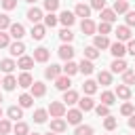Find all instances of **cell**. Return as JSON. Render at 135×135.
I'll return each instance as SVG.
<instances>
[{
    "instance_id": "cell-1",
    "label": "cell",
    "mask_w": 135,
    "mask_h": 135,
    "mask_svg": "<svg viewBox=\"0 0 135 135\" xmlns=\"http://www.w3.org/2000/svg\"><path fill=\"white\" fill-rule=\"evenodd\" d=\"M46 112L51 114V118H63L68 110H65V103L63 101H51V105H49Z\"/></svg>"
},
{
    "instance_id": "cell-2",
    "label": "cell",
    "mask_w": 135,
    "mask_h": 135,
    "mask_svg": "<svg viewBox=\"0 0 135 135\" xmlns=\"http://www.w3.org/2000/svg\"><path fill=\"white\" fill-rule=\"evenodd\" d=\"M74 53H76V51H74V46H72V44H65V42H63V44L59 46V51H57V55H59L63 61H72Z\"/></svg>"
},
{
    "instance_id": "cell-3",
    "label": "cell",
    "mask_w": 135,
    "mask_h": 135,
    "mask_svg": "<svg viewBox=\"0 0 135 135\" xmlns=\"http://www.w3.org/2000/svg\"><path fill=\"white\" fill-rule=\"evenodd\" d=\"M80 30H82L84 36H93V34L97 32V25H95V21H91V19H82V21H80Z\"/></svg>"
},
{
    "instance_id": "cell-4",
    "label": "cell",
    "mask_w": 135,
    "mask_h": 135,
    "mask_svg": "<svg viewBox=\"0 0 135 135\" xmlns=\"http://www.w3.org/2000/svg\"><path fill=\"white\" fill-rule=\"evenodd\" d=\"M8 36H13L15 40H21V38L25 36V27H23L21 23H11V27H8Z\"/></svg>"
},
{
    "instance_id": "cell-5",
    "label": "cell",
    "mask_w": 135,
    "mask_h": 135,
    "mask_svg": "<svg viewBox=\"0 0 135 135\" xmlns=\"http://www.w3.org/2000/svg\"><path fill=\"white\" fill-rule=\"evenodd\" d=\"M49 57H51V53H49L46 46H38V49H34V61L44 63V61H49Z\"/></svg>"
},
{
    "instance_id": "cell-6",
    "label": "cell",
    "mask_w": 135,
    "mask_h": 135,
    "mask_svg": "<svg viewBox=\"0 0 135 135\" xmlns=\"http://www.w3.org/2000/svg\"><path fill=\"white\" fill-rule=\"evenodd\" d=\"M74 15H76V17H82V19H89V15H91V6L84 4V2H78V4L74 6Z\"/></svg>"
},
{
    "instance_id": "cell-7",
    "label": "cell",
    "mask_w": 135,
    "mask_h": 135,
    "mask_svg": "<svg viewBox=\"0 0 135 135\" xmlns=\"http://www.w3.org/2000/svg\"><path fill=\"white\" fill-rule=\"evenodd\" d=\"M57 19H59V23H63L65 27H70V25H74V21H76V15H74L72 11H61V15H59Z\"/></svg>"
},
{
    "instance_id": "cell-8",
    "label": "cell",
    "mask_w": 135,
    "mask_h": 135,
    "mask_svg": "<svg viewBox=\"0 0 135 135\" xmlns=\"http://www.w3.org/2000/svg\"><path fill=\"white\" fill-rule=\"evenodd\" d=\"M65 116H68V120H65L68 124H76V127H78L80 120H82V112H80V110H68Z\"/></svg>"
},
{
    "instance_id": "cell-9",
    "label": "cell",
    "mask_w": 135,
    "mask_h": 135,
    "mask_svg": "<svg viewBox=\"0 0 135 135\" xmlns=\"http://www.w3.org/2000/svg\"><path fill=\"white\" fill-rule=\"evenodd\" d=\"M8 53H11L13 57H21V55L25 53V44H23L21 40H17V42L8 44Z\"/></svg>"
},
{
    "instance_id": "cell-10",
    "label": "cell",
    "mask_w": 135,
    "mask_h": 135,
    "mask_svg": "<svg viewBox=\"0 0 135 135\" xmlns=\"http://www.w3.org/2000/svg\"><path fill=\"white\" fill-rule=\"evenodd\" d=\"M68 129V122L63 118H51V131L53 133H63Z\"/></svg>"
},
{
    "instance_id": "cell-11",
    "label": "cell",
    "mask_w": 135,
    "mask_h": 135,
    "mask_svg": "<svg viewBox=\"0 0 135 135\" xmlns=\"http://www.w3.org/2000/svg\"><path fill=\"white\" fill-rule=\"evenodd\" d=\"M110 53H112L116 59H122V55L127 53V46H124L122 42H114V44H110Z\"/></svg>"
},
{
    "instance_id": "cell-12",
    "label": "cell",
    "mask_w": 135,
    "mask_h": 135,
    "mask_svg": "<svg viewBox=\"0 0 135 135\" xmlns=\"http://www.w3.org/2000/svg\"><path fill=\"white\" fill-rule=\"evenodd\" d=\"M57 76H61V68H59L57 63H51V65L44 70V78H49V80H55Z\"/></svg>"
},
{
    "instance_id": "cell-13",
    "label": "cell",
    "mask_w": 135,
    "mask_h": 135,
    "mask_svg": "<svg viewBox=\"0 0 135 135\" xmlns=\"http://www.w3.org/2000/svg\"><path fill=\"white\" fill-rule=\"evenodd\" d=\"M17 84H19L21 89H30V86L34 84V78L30 76V72H23V74H19V78H17Z\"/></svg>"
},
{
    "instance_id": "cell-14",
    "label": "cell",
    "mask_w": 135,
    "mask_h": 135,
    "mask_svg": "<svg viewBox=\"0 0 135 135\" xmlns=\"http://www.w3.org/2000/svg\"><path fill=\"white\" fill-rule=\"evenodd\" d=\"M55 86H57L59 91H68V89L72 86L70 76H65V74H63V76H57V78H55Z\"/></svg>"
},
{
    "instance_id": "cell-15",
    "label": "cell",
    "mask_w": 135,
    "mask_h": 135,
    "mask_svg": "<svg viewBox=\"0 0 135 135\" xmlns=\"http://www.w3.org/2000/svg\"><path fill=\"white\" fill-rule=\"evenodd\" d=\"M78 93L76 91H72V89H68V91H63V103L65 105H74V103H78Z\"/></svg>"
},
{
    "instance_id": "cell-16",
    "label": "cell",
    "mask_w": 135,
    "mask_h": 135,
    "mask_svg": "<svg viewBox=\"0 0 135 135\" xmlns=\"http://www.w3.org/2000/svg\"><path fill=\"white\" fill-rule=\"evenodd\" d=\"M114 34H116V38H118V42H122V40H131V30H129L127 25H118Z\"/></svg>"
},
{
    "instance_id": "cell-17",
    "label": "cell",
    "mask_w": 135,
    "mask_h": 135,
    "mask_svg": "<svg viewBox=\"0 0 135 135\" xmlns=\"http://www.w3.org/2000/svg\"><path fill=\"white\" fill-rule=\"evenodd\" d=\"M30 89H32V93H30L32 97H42V95L46 93V84H44V82H40V80H38V82H34Z\"/></svg>"
},
{
    "instance_id": "cell-18",
    "label": "cell",
    "mask_w": 135,
    "mask_h": 135,
    "mask_svg": "<svg viewBox=\"0 0 135 135\" xmlns=\"http://www.w3.org/2000/svg\"><path fill=\"white\" fill-rule=\"evenodd\" d=\"M78 105H80V108H78L80 112H89V110H93V108H95V101L91 99V95H86V97L78 99Z\"/></svg>"
},
{
    "instance_id": "cell-19",
    "label": "cell",
    "mask_w": 135,
    "mask_h": 135,
    "mask_svg": "<svg viewBox=\"0 0 135 135\" xmlns=\"http://www.w3.org/2000/svg\"><path fill=\"white\" fill-rule=\"evenodd\" d=\"M32 65H34V57H27V55H21L19 61H17V68H21L23 72H27Z\"/></svg>"
},
{
    "instance_id": "cell-20",
    "label": "cell",
    "mask_w": 135,
    "mask_h": 135,
    "mask_svg": "<svg viewBox=\"0 0 135 135\" xmlns=\"http://www.w3.org/2000/svg\"><path fill=\"white\" fill-rule=\"evenodd\" d=\"M93 70H95V65H93V61H89V59H84L82 57V61L78 63V72H82V74H93Z\"/></svg>"
},
{
    "instance_id": "cell-21",
    "label": "cell",
    "mask_w": 135,
    "mask_h": 135,
    "mask_svg": "<svg viewBox=\"0 0 135 135\" xmlns=\"http://www.w3.org/2000/svg\"><path fill=\"white\" fill-rule=\"evenodd\" d=\"M110 68H112V72H114V74H122V72H127V68H129V65H127V61H124V59H114Z\"/></svg>"
},
{
    "instance_id": "cell-22",
    "label": "cell",
    "mask_w": 135,
    "mask_h": 135,
    "mask_svg": "<svg viewBox=\"0 0 135 135\" xmlns=\"http://www.w3.org/2000/svg\"><path fill=\"white\" fill-rule=\"evenodd\" d=\"M15 86H17V78H15L13 74H6V76L2 78V89H4V91H13Z\"/></svg>"
},
{
    "instance_id": "cell-23",
    "label": "cell",
    "mask_w": 135,
    "mask_h": 135,
    "mask_svg": "<svg viewBox=\"0 0 135 135\" xmlns=\"http://www.w3.org/2000/svg\"><path fill=\"white\" fill-rule=\"evenodd\" d=\"M114 95L127 101V99H131V89H129L127 84H118V86H116V93H114Z\"/></svg>"
},
{
    "instance_id": "cell-24",
    "label": "cell",
    "mask_w": 135,
    "mask_h": 135,
    "mask_svg": "<svg viewBox=\"0 0 135 135\" xmlns=\"http://www.w3.org/2000/svg\"><path fill=\"white\" fill-rule=\"evenodd\" d=\"M6 114H8V118H13V120L17 122L19 118H23V108H19V105H11V108L6 110Z\"/></svg>"
},
{
    "instance_id": "cell-25",
    "label": "cell",
    "mask_w": 135,
    "mask_h": 135,
    "mask_svg": "<svg viewBox=\"0 0 135 135\" xmlns=\"http://www.w3.org/2000/svg\"><path fill=\"white\" fill-rule=\"evenodd\" d=\"M13 133H15V135H27V133H30V127H27V122H23V120H17V122H15V127H13Z\"/></svg>"
},
{
    "instance_id": "cell-26",
    "label": "cell",
    "mask_w": 135,
    "mask_h": 135,
    "mask_svg": "<svg viewBox=\"0 0 135 135\" xmlns=\"http://www.w3.org/2000/svg\"><path fill=\"white\" fill-rule=\"evenodd\" d=\"M27 19H30V21L36 25V23L42 19V11H40V8H36V6H32V8L27 11Z\"/></svg>"
},
{
    "instance_id": "cell-27",
    "label": "cell",
    "mask_w": 135,
    "mask_h": 135,
    "mask_svg": "<svg viewBox=\"0 0 135 135\" xmlns=\"http://www.w3.org/2000/svg\"><path fill=\"white\" fill-rule=\"evenodd\" d=\"M44 32H46V27H44V25H40V23H36V25L32 27V32H30V34H32V38H34V40H42V38H44Z\"/></svg>"
},
{
    "instance_id": "cell-28",
    "label": "cell",
    "mask_w": 135,
    "mask_h": 135,
    "mask_svg": "<svg viewBox=\"0 0 135 135\" xmlns=\"http://www.w3.org/2000/svg\"><path fill=\"white\" fill-rule=\"evenodd\" d=\"M93 46L99 51V49H108L110 46V40H108V36H95L93 38Z\"/></svg>"
},
{
    "instance_id": "cell-29",
    "label": "cell",
    "mask_w": 135,
    "mask_h": 135,
    "mask_svg": "<svg viewBox=\"0 0 135 135\" xmlns=\"http://www.w3.org/2000/svg\"><path fill=\"white\" fill-rule=\"evenodd\" d=\"M97 82H99V84H103V86L112 84V72H105V70H101V72L97 74Z\"/></svg>"
},
{
    "instance_id": "cell-30",
    "label": "cell",
    "mask_w": 135,
    "mask_h": 135,
    "mask_svg": "<svg viewBox=\"0 0 135 135\" xmlns=\"http://www.w3.org/2000/svg\"><path fill=\"white\" fill-rule=\"evenodd\" d=\"M99 15H101V21H105V23L116 21V13L112 8H103V11H99Z\"/></svg>"
},
{
    "instance_id": "cell-31",
    "label": "cell",
    "mask_w": 135,
    "mask_h": 135,
    "mask_svg": "<svg viewBox=\"0 0 135 135\" xmlns=\"http://www.w3.org/2000/svg\"><path fill=\"white\" fill-rule=\"evenodd\" d=\"M15 68H17V63H15L13 59H2V61H0V70H2L4 74H11Z\"/></svg>"
},
{
    "instance_id": "cell-32",
    "label": "cell",
    "mask_w": 135,
    "mask_h": 135,
    "mask_svg": "<svg viewBox=\"0 0 135 135\" xmlns=\"http://www.w3.org/2000/svg\"><path fill=\"white\" fill-rule=\"evenodd\" d=\"M17 101H19V108H30V105L34 103V97H32L30 93H21Z\"/></svg>"
},
{
    "instance_id": "cell-33",
    "label": "cell",
    "mask_w": 135,
    "mask_h": 135,
    "mask_svg": "<svg viewBox=\"0 0 135 135\" xmlns=\"http://www.w3.org/2000/svg\"><path fill=\"white\" fill-rule=\"evenodd\" d=\"M112 11H114L116 15H118V13H127V11H129V2H127V0H116L114 6H112Z\"/></svg>"
},
{
    "instance_id": "cell-34",
    "label": "cell",
    "mask_w": 135,
    "mask_h": 135,
    "mask_svg": "<svg viewBox=\"0 0 135 135\" xmlns=\"http://www.w3.org/2000/svg\"><path fill=\"white\" fill-rule=\"evenodd\" d=\"M61 70H63L65 76H74V74L78 72V63H74V61H65V65H63Z\"/></svg>"
},
{
    "instance_id": "cell-35",
    "label": "cell",
    "mask_w": 135,
    "mask_h": 135,
    "mask_svg": "<svg viewBox=\"0 0 135 135\" xmlns=\"http://www.w3.org/2000/svg\"><path fill=\"white\" fill-rule=\"evenodd\" d=\"M46 118H49V112H46V110H42V108H38V110L34 112V122H38V124H42V122H46Z\"/></svg>"
},
{
    "instance_id": "cell-36",
    "label": "cell",
    "mask_w": 135,
    "mask_h": 135,
    "mask_svg": "<svg viewBox=\"0 0 135 135\" xmlns=\"http://www.w3.org/2000/svg\"><path fill=\"white\" fill-rule=\"evenodd\" d=\"M84 59H89V61H93V59H97L99 57V51L95 49V46H84Z\"/></svg>"
},
{
    "instance_id": "cell-37",
    "label": "cell",
    "mask_w": 135,
    "mask_h": 135,
    "mask_svg": "<svg viewBox=\"0 0 135 135\" xmlns=\"http://www.w3.org/2000/svg\"><path fill=\"white\" fill-rule=\"evenodd\" d=\"M114 99H116L114 93H110V91H103V93H101V103H103V105H108V108L114 105Z\"/></svg>"
},
{
    "instance_id": "cell-38",
    "label": "cell",
    "mask_w": 135,
    "mask_h": 135,
    "mask_svg": "<svg viewBox=\"0 0 135 135\" xmlns=\"http://www.w3.org/2000/svg\"><path fill=\"white\" fill-rule=\"evenodd\" d=\"M59 38H61L65 44H70V42L74 40V34H72V30H70V27H63V30L59 32Z\"/></svg>"
},
{
    "instance_id": "cell-39",
    "label": "cell",
    "mask_w": 135,
    "mask_h": 135,
    "mask_svg": "<svg viewBox=\"0 0 135 135\" xmlns=\"http://www.w3.org/2000/svg\"><path fill=\"white\" fill-rule=\"evenodd\" d=\"M82 91H84L86 95H93V93L97 91V82H95V80H84V84H82Z\"/></svg>"
},
{
    "instance_id": "cell-40",
    "label": "cell",
    "mask_w": 135,
    "mask_h": 135,
    "mask_svg": "<svg viewBox=\"0 0 135 135\" xmlns=\"http://www.w3.org/2000/svg\"><path fill=\"white\" fill-rule=\"evenodd\" d=\"M74 135H93V127L91 124H78Z\"/></svg>"
},
{
    "instance_id": "cell-41",
    "label": "cell",
    "mask_w": 135,
    "mask_h": 135,
    "mask_svg": "<svg viewBox=\"0 0 135 135\" xmlns=\"http://www.w3.org/2000/svg\"><path fill=\"white\" fill-rule=\"evenodd\" d=\"M57 23H59V19H57L55 13H49V15L44 17V27H55Z\"/></svg>"
},
{
    "instance_id": "cell-42",
    "label": "cell",
    "mask_w": 135,
    "mask_h": 135,
    "mask_svg": "<svg viewBox=\"0 0 135 135\" xmlns=\"http://www.w3.org/2000/svg\"><path fill=\"white\" fill-rule=\"evenodd\" d=\"M135 82V72H131V70H127V72H122V84H133Z\"/></svg>"
},
{
    "instance_id": "cell-43",
    "label": "cell",
    "mask_w": 135,
    "mask_h": 135,
    "mask_svg": "<svg viewBox=\"0 0 135 135\" xmlns=\"http://www.w3.org/2000/svg\"><path fill=\"white\" fill-rule=\"evenodd\" d=\"M116 124H118V122H116L114 116H105V118H103V127H105V131H114Z\"/></svg>"
},
{
    "instance_id": "cell-44",
    "label": "cell",
    "mask_w": 135,
    "mask_h": 135,
    "mask_svg": "<svg viewBox=\"0 0 135 135\" xmlns=\"http://www.w3.org/2000/svg\"><path fill=\"white\" fill-rule=\"evenodd\" d=\"M93 110L97 112V116H99V118H101V116H103V118H105V116H110V108H108V105H103V103H99V105H95Z\"/></svg>"
},
{
    "instance_id": "cell-45",
    "label": "cell",
    "mask_w": 135,
    "mask_h": 135,
    "mask_svg": "<svg viewBox=\"0 0 135 135\" xmlns=\"http://www.w3.org/2000/svg\"><path fill=\"white\" fill-rule=\"evenodd\" d=\"M11 120H6V118H0V135H6V133H11Z\"/></svg>"
},
{
    "instance_id": "cell-46",
    "label": "cell",
    "mask_w": 135,
    "mask_h": 135,
    "mask_svg": "<svg viewBox=\"0 0 135 135\" xmlns=\"http://www.w3.org/2000/svg\"><path fill=\"white\" fill-rule=\"evenodd\" d=\"M120 114L122 116H131V114H135V108H133V103H122V108H120Z\"/></svg>"
},
{
    "instance_id": "cell-47",
    "label": "cell",
    "mask_w": 135,
    "mask_h": 135,
    "mask_svg": "<svg viewBox=\"0 0 135 135\" xmlns=\"http://www.w3.org/2000/svg\"><path fill=\"white\" fill-rule=\"evenodd\" d=\"M44 8H46L49 13H55V11L59 8V0H44Z\"/></svg>"
},
{
    "instance_id": "cell-48",
    "label": "cell",
    "mask_w": 135,
    "mask_h": 135,
    "mask_svg": "<svg viewBox=\"0 0 135 135\" xmlns=\"http://www.w3.org/2000/svg\"><path fill=\"white\" fill-rule=\"evenodd\" d=\"M97 32H99L101 36H105V34H110V32H112V27H110V23H105V21H99V25H97Z\"/></svg>"
},
{
    "instance_id": "cell-49",
    "label": "cell",
    "mask_w": 135,
    "mask_h": 135,
    "mask_svg": "<svg viewBox=\"0 0 135 135\" xmlns=\"http://www.w3.org/2000/svg\"><path fill=\"white\" fill-rule=\"evenodd\" d=\"M89 6L95 8V11H103V8H105V0H91Z\"/></svg>"
},
{
    "instance_id": "cell-50",
    "label": "cell",
    "mask_w": 135,
    "mask_h": 135,
    "mask_svg": "<svg viewBox=\"0 0 135 135\" xmlns=\"http://www.w3.org/2000/svg\"><path fill=\"white\" fill-rule=\"evenodd\" d=\"M6 27H11V19H8V15H0V32L2 30H6Z\"/></svg>"
},
{
    "instance_id": "cell-51",
    "label": "cell",
    "mask_w": 135,
    "mask_h": 135,
    "mask_svg": "<svg viewBox=\"0 0 135 135\" xmlns=\"http://www.w3.org/2000/svg\"><path fill=\"white\" fill-rule=\"evenodd\" d=\"M2 8H4V11H13V8H17V0H2Z\"/></svg>"
},
{
    "instance_id": "cell-52",
    "label": "cell",
    "mask_w": 135,
    "mask_h": 135,
    "mask_svg": "<svg viewBox=\"0 0 135 135\" xmlns=\"http://www.w3.org/2000/svg\"><path fill=\"white\" fill-rule=\"evenodd\" d=\"M127 27H135V11H127Z\"/></svg>"
},
{
    "instance_id": "cell-53",
    "label": "cell",
    "mask_w": 135,
    "mask_h": 135,
    "mask_svg": "<svg viewBox=\"0 0 135 135\" xmlns=\"http://www.w3.org/2000/svg\"><path fill=\"white\" fill-rule=\"evenodd\" d=\"M8 44H11V36L4 34V32H0V49H4V46H8Z\"/></svg>"
},
{
    "instance_id": "cell-54",
    "label": "cell",
    "mask_w": 135,
    "mask_h": 135,
    "mask_svg": "<svg viewBox=\"0 0 135 135\" xmlns=\"http://www.w3.org/2000/svg\"><path fill=\"white\" fill-rule=\"evenodd\" d=\"M127 53H131L135 57V40H129V46H127Z\"/></svg>"
},
{
    "instance_id": "cell-55",
    "label": "cell",
    "mask_w": 135,
    "mask_h": 135,
    "mask_svg": "<svg viewBox=\"0 0 135 135\" xmlns=\"http://www.w3.org/2000/svg\"><path fill=\"white\" fill-rule=\"evenodd\" d=\"M129 127H131V129H135V114H131V116H129Z\"/></svg>"
},
{
    "instance_id": "cell-56",
    "label": "cell",
    "mask_w": 135,
    "mask_h": 135,
    "mask_svg": "<svg viewBox=\"0 0 135 135\" xmlns=\"http://www.w3.org/2000/svg\"><path fill=\"white\" fill-rule=\"evenodd\" d=\"M25 2H30V4H34V2H36V0H25Z\"/></svg>"
},
{
    "instance_id": "cell-57",
    "label": "cell",
    "mask_w": 135,
    "mask_h": 135,
    "mask_svg": "<svg viewBox=\"0 0 135 135\" xmlns=\"http://www.w3.org/2000/svg\"><path fill=\"white\" fill-rule=\"evenodd\" d=\"M46 135H57V133H53V131H49V133H46Z\"/></svg>"
},
{
    "instance_id": "cell-58",
    "label": "cell",
    "mask_w": 135,
    "mask_h": 135,
    "mask_svg": "<svg viewBox=\"0 0 135 135\" xmlns=\"http://www.w3.org/2000/svg\"><path fill=\"white\" fill-rule=\"evenodd\" d=\"M27 135H40V133H27Z\"/></svg>"
},
{
    "instance_id": "cell-59",
    "label": "cell",
    "mask_w": 135,
    "mask_h": 135,
    "mask_svg": "<svg viewBox=\"0 0 135 135\" xmlns=\"http://www.w3.org/2000/svg\"><path fill=\"white\" fill-rule=\"evenodd\" d=\"M0 118H2V108H0Z\"/></svg>"
},
{
    "instance_id": "cell-60",
    "label": "cell",
    "mask_w": 135,
    "mask_h": 135,
    "mask_svg": "<svg viewBox=\"0 0 135 135\" xmlns=\"http://www.w3.org/2000/svg\"><path fill=\"white\" fill-rule=\"evenodd\" d=\"M0 103H2V95H0Z\"/></svg>"
},
{
    "instance_id": "cell-61",
    "label": "cell",
    "mask_w": 135,
    "mask_h": 135,
    "mask_svg": "<svg viewBox=\"0 0 135 135\" xmlns=\"http://www.w3.org/2000/svg\"><path fill=\"white\" fill-rule=\"evenodd\" d=\"M0 84H2V80H0Z\"/></svg>"
}]
</instances>
